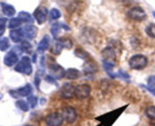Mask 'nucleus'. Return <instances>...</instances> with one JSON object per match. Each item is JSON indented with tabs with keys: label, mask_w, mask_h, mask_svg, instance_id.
<instances>
[{
	"label": "nucleus",
	"mask_w": 155,
	"mask_h": 126,
	"mask_svg": "<svg viewBox=\"0 0 155 126\" xmlns=\"http://www.w3.org/2000/svg\"><path fill=\"white\" fill-rule=\"evenodd\" d=\"M0 6H1L3 14L7 17H12L16 13V10H15V7L12 5L2 2H0Z\"/></svg>",
	"instance_id": "15"
},
{
	"label": "nucleus",
	"mask_w": 155,
	"mask_h": 126,
	"mask_svg": "<svg viewBox=\"0 0 155 126\" xmlns=\"http://www.w3.org/2000/svg\"><path fill=\"white\" fill-rule=\"evenodd\" d=\"M15 104H15L16 107L23 112H27L30 109L29 108V104L24 100H19Z\"/></svg>",
	"instance_id": "24"
},
{
	"label": "nucleus",
	"mask_w": 155,
	"mask_h": 126,
	"mask_svg": "<svg viewBox=\"0 0 155 126\" xmlns=\"http://www.w3.org/2000/svg\"><path fill=\"white\" fill-rule=\"evenodd\" d=\"M128 107L129 104L124 105L123 107L116 109V110H114L112 111H110L108 113H104V114L95 118V120L100 122V124L98 126H112Z\"/></svg>",
	"instance_id": "1"
},
{
	"label": "nucleus",
	"mask_w": 155,
	"mask_h": 126,
	"mask_svg": "<svg viewBox=\"0 0 155 126\" xmlns=\"http://www.w3.org/2000/svg\"><path fill=\"white\" fill-rule=\"evenodd\" d=\"M21 48H22L23 51H29L30 49L32 48V45L28 41H26L24 40L21 42Z\"/></svg>",
	"instance_id": "32"
},
{
	"label": "nucleus",
	"mask_w": 155,
	"mask_h": 126,
	"mask_svg": "<svg viewBox=\"0 0 155 126\" xmlns=\"http://www.w3.org/2000/svg\"><path fill=\"white\" fill-rule=\"evenodd\" d=\"M8 20L5 18H0V27H2L5 28L6 23H7Z\"/></svg>",
	"instance_id": "34"
},
{
	"label": "nucleus",
	"mask_w": 155,
	"mask_h": 126,
	"mask_svg": "<svg viewBox=\"0 0 155 126\" xmlns=\"http://www.w3.org/2000/svg\"><path fill=\"white\" fill-rule=\"evenodd\" d=\"M91 90V87L88 84L78 85L75 87L74 96L80 100L86 99L90 95Z\"/></svg>",
	"instance_id": "6"
},
{
	"label": "nucleus",
	"mask_w": 155,
	"mask_h": 126,
	"mask_svg": "<svg viewBox=\"0 0 155 126\" xmlns=\"http://www.w3.org/2000/svg\"><path fill=\"white\" fill-rule=\"evenodd\" d=\"M61 114L64 120L68 122V123H74L77 116L75 109L71 107H66L62 109Z\"/></svg>",
	"instance_id": "9"
},
{
	"label": "nucleus",
	"mask_w": 155,
	"mask_h": 126,
	"mask_svg": "<svg viewBox=\"0 0 155 126\" xmlns=\"http://www.w3.org/2000/svg\"><path fill=\"white\" fill-rule=\"evenodd\" d=\"M116 77H120V78H122V79H125V80L130 79V76L127 73L123 71L122 69H120V70H119L117 73Z\"/></svg>",
	"instance_id": "31"
},
{
	"label": "nucleus",
	"mask_w": 155,
	"mask_h": 126,
	"mask_svg": "<svg viewBox=\"0 0 155 126\" xmlns=\"http://www.w3.org/2000/svg\"><path fill=\"white\" fill-rule=\"evenodd\" d=\"M80 76V72L75 68H69L65 71L64 77L68 79L75 80Z\"/></svg>",
	"instance_id": "19"
},
{
	"label": "nucleus",
	"mask_w": 155,
	"mask_h": 126,
	"mask_svg": "<svg viewBox=\"0 0 155 126\" xmlns=\"http://www.w3.org/2000/svg\"><path fill=\"white\" fill-rule=\"evenodd\" d=\"M49 72L51 76L54 77L55 79H60L64 77L65 75L64 69L59 64L54 63L49 65Z\"/></svg>",
	"instance_id": "11"
},
{
	"label": "nucleus",
	"mask_w": 155,
	"mask_h": 126,
	"mask_svg": "<svg viewBox=\"0 0 155 126\" xmlns=\"http://www.w3.org/2000/svg\"><path fill=\"white\" fill-rule=\"evenodd\" d=\"M148 64V58L142 54H135L130 57L129 65L133 69H142Z\"/></svg>",
	"instance_id": "3"
},
{
	"label": "nucleus",
	"mask_w": 155,
	"mask_h": 126,
	"mask_svg": "<svg viewBox=\"0 0 155 126\" xmlns=\"http://www.w3.org/2000/svg\"><path fill=\"white\" fill-rule=\"evenodd\" d=\"M61 29H64L63 24H61V23H56V24H54L51 27V35L54 38H57L59 33H60Z\"/></svg>",
	"instance_id": "22"
},
{
	"label": "nucleus",
	"mask_w": 155,
	"mask_h": 126,
	"mask_svg": "<svg viewBox=\"0 0 155 126\" xmlns=\"http://www.w3.org/2000/svg\"><path fill=\"white\" fill-rule=\"evenodd\" d=\"M102 56L104 57V60L113 62V63L115 60V57H116L114 50L111 47H107V48H104L102 51Z\"/></svg>",
	"instance_id": "16"
},
{
	"label": "nucleus",
	"mask_w": 155,
	"mask_h": 126,
	"mask_svg": "<svg viewBox=\"0 0 155 126\" xmlns=\"http://www.w3.org/2000/svg\"><path fill=\"white\" fill-rule=\"evenodd\" d=\"M45 81H47L48 82H49V83H52V84L58 85L57 82H55V79H54L53 76H48L45 77Z\"/></svg>",
	"instance_id": "33"
},
{
	"label": "nucleus",
	"mask_w": 155,
	"mask_h": 126,
	"mask_svg": "<svg viewBox=\"0 0 155 126\" xmlns=\"http://www.w3.org/2000/svg\"><path fill=\"white\" fill-rule=\"evenodd\" d=\"M117 1L121 3H124V4H129V3L133 2L134 0H117Z\"/></svg>",
	"instance_id": "36"
},
{
	"label": "nucleus",
	"mask_w": 155,
	"mask_h": 126,
	"mask_svg": "<svg viewBox=\"0 0 155 126\" xmlns=\"http://www.w3.org/2000/svg\"><path fill=\"white\" fill-rule=\"evenodd\" d=\"M145 32L148 36L155 39V24L151 23V24H148L145 29Z\"/></svg>",
	"instance_id": "27"
},
{
	"label": "nucleus",
	"mask_w": 155,
	"mask_h": 126,
	"mask_svg": "<svg viewBox=\"0 0 155 126\" xmlns=\"http://www.w3.org/2000/svg\"><path fill=\"white\" fill-rule=\"evenodd\" d=\"M127 16L133 21H141L145 20V18H146V13L142 7L135 6V7L131 8L127 11Z\"/></svg>",
	"instance_id": "4"
},
{
	"label": "nucleus",
	"mask_w": 155,
	"mask_h": 126,
	"mask_svg": "<svg viewBox=\"0 0 155 126\" xmlns=\"http://www.w3.org/2000/svg\"><path fill=\"white\" fill-rule=\"evenodd\" d=\"M39 82H40V77H39V74H36V75L35 76V85L36 86L37 89H39Z\"/></svg>",
	"instance_id": "35"
},
{
	"label": "nucleus",
	"mask_w": 155,
	"mask_h": 126,
	"mask_svg": "<svg viewBox=\"0 0 155 126\" xmlns=\"http://www.w3.org/2000/svg\"><path fill=\"white\" fill-rule=\"evenodd\" d=\"M74 54L77 57H80V58L83 59V60H86L88 57H89V54H88L86 51H85L84 50H83L82 48H77L74 51Z\"/></svg>",
	"instance_id": "28"
},
{
	"label": "nucleus",
	"mask_w": 155,
	"mask_h": 126,
	"mask_svg": "<svg viewBox=\"0 0 155 126\" xmlns=\"http://www.w3.org/2000/svg\"><path fill=\"white\" fill-rule=\"evenodd\" d=\"M73 42L69 39H59L54 43V46L52 47L51 52L55 55H58L61 52L62 49L64 48H66L70 49L72 48Z\"/></svg>",
	"instance_id": "5"
},
{
	"label": "nucleus",
	"mask_w": 155,
	"mask_h": 126,
	"mask_svg": "<svg viewBox=\"0 0 155 126\" xmlns=\"http://www.w3.org/2000/svg\"><path fill=\"white\" fill-rule=\"evenodd\" d=\"M18 18L22 22L28 23V24H32L33 22V19L32 18V16L27 11H20L18 13Z\"/></svg>",
	"instance_id": "20"
},
{
	"label": "nucleus",
	"mask_w": 155,
	"mask_h": 126,
	"mask_svg": "<svg viewBox=\"0 0 155 126\" xmlns=\"http://www.w3.org/2000/svg\"><path fill=\"white\" fill-rule=\"evenodd\" d=\"M145 115L151 120H155V107L149 106L145 109Z\"/></svg>",
	"instance_id": "26"
},
{
	"label": "nucleus",
	"mask_w": 155,
	"mask_h": 126,
	"mask_svg": "<svg viewBox=\"0 0 155 126\" xmlns=\"http://www.w3.org/2000/svg\"><path fill=\"white\" fill-rule=\"evenodd\" d=\"M48 9L44 6L38 7L33 12V16L39 24H42L46 21Z\"/></svg>",
	"instance_id": "10"
},
{
	"label": "nucleus",
	"mask_w": 155,
	"mask_h": 126,
	"mask_svg": "<svg viewBox=\"0 0 155 126\" xmlns=\"http://www.w3.org/2000/svg\"><path fill=\"white\" fill-rule=\"evenodd\" d=\"M50 17L52 20H57L58 18H61V11L57 8H52L51 11H50Z\"/></svg>",
	"instance_id": "30"
},
{
	"label": "nucleus",
	"mask_w": 155,
	"mask_h": 126,
	"mask_svg": "<svg viewBox=\"0 0 155 126\" xmlns=\"http://www.w3.org/2000/svg\"><path fill=\"white\" fill-rule=\"evenodd\" d=\"M146 89L152 95L155 96V76H151L148 79Z\"/></svg>",
	"instance_id": "21"
},
{
	"label": "nucleus",
	"mask_w": 155,
	"mask_h": 126,
	"mask_svg": "<svg viewBox=\"0 0 155 126\" xmlns=\"http://www.w3.org/2000/svg\"><path fill=\"white\" fill-rule=\"evenodd\" d=\"M21 30L22 31L24 37L27 38L30 40L34 39L36 36V33H37V28L35 26L31 25V24L24 26V27L21 28Z\"/></svg>",
	"instance_id": "13"
},
{
	"label": "nucleus",
	"mask_w": 155,
	"mask_h": 126,
	"mask_svg": "<svg viewBox=\"0 0 155 126\" xmlns=\"http://www.w3.org/2000/svg\"><path fill=\"white\" fill-rule=\"evenodd\" d=\"M15 70L20 73L30 75L33 72V66L30 57L27 56L23 57L15 67Z\"/></svg>",
	"instance_id": "2"
},
{
	"label": "nucleus",
	"mask_w": 155,
	"mask_h": 126,
	"mask_svg": "<svg viewBox=\"0 0 155 126\" xmlns=\"http://www.w3.org/2000/svg\"><path fill=\"white\" fill-rule=\"evenodd\" d=\"M9 36H10L11 39H12L14 42H16V43L22 42L23 39L24 38V36H23L22 31H21V29L11 30L10 33H9Z\"/></svg>",
	"instance_id": "18"
},
{
	"label": "nucleus",
	"mask_w": 155,
	"mask_h": 126,
	"mask_svg": "<svg viewBox=\"0 0 155 126\" xmlns=\"http://www.w3.org/2000/svg\"><path fill=\"white\" fill-rule=\"evenodd\" d=\"M64 118L61 113H50L46 116L45 122L48 126H61L63 123Z\"/></svg>",
	"instance_id": "7"
},
{
	"label": "nucleus",
	"mask_w": 155,
	"mask_h": 126,
	"mask_svg": "<svg viewBox=\"0 0 155 126\" xmlns=\"http://www.w3.org/2000/svg\"><path fill=\"white\" fill-rule=\"evenodd\" d=\"M27 102H28L29 106L31 107L32 109L35 108L37 105V102H38V98L37 97L33 96V95H31V96H29L27 98Z\"/></svg>",
	"instance_id": "29"
},
{
	"label": "nucleus",
	"mask_w": 155,
	"mask_h": 126,
	"mask_svg": "<svg viewBox=\"0 0 155 126\" xmlns=\"http://www.w3.org/2000/svg\"><path fill=\"white\" fill-rule=\"evenodd\" d=\"M25 126H33V125H25Z\"/></svg>",
	"instance_id": "40"
},
{
	"label": "nucleus",
	"mask_w": 155,
	"mask_h": 126,
	"mask_svg": "<svg viewBox=\"0 0 155 126\" xmlns=\"http://www.w3.org/2000/svg\"><path fill=\"white\" fill-rule=\"evenodd\" d=\"M5 30V27H0V36H2L3 34H4Z\"/></svg>",
	"instance_id": "37"
},
{
	"label": "nucleus",
	"mask_w": 155,
	"mask_h": 126,
	"mask_svg": "<svg viewBox=\"0 0 155 126\" xmlns=\"http://www.w3.org/2000/svg\"><path fill=\"white\" fill-rule=\"evenodd\" d=\"M22 21L18 18H12L8 21V28L15 29L17 27H20L22 24Z\"/></svg>",
	"instance_id": "25"
},
{
	"label": "nucleus",
	"mask_w": 155,
	"mask_h": 126,
	"mask_svg": "<svg viewBox=\"0 0 155 126\" xmlns=\"http://www.w3.org/2000/svg\"><path fill=\"white\" fill-rule=\"evenodd\" d=\"M153 15H154V17L155 18V11L153 12Z\"/></svg>",
	"instance_id": "39"
},
{
	"label": "nucleus",
	"mask_w": 155,
	"mask_h": 126,
	"mask_svg": "<svg viewBox=\"0 0 155 126\" xmlns=\"http://www.w3.org/2000/svg\"><path fill=\"white\" fill-rule=\"evenodd\" d=\"M18 55L19 54L12 49V51H8L4 57V63L7 66H14L18 61Z\"/></svg>",
	"instance_id": "14"
},
{
	"label": "nucleus",
	"mask_w": 155,
	"mask_h": 126,
	"mask_svg": "<svg viewBox=\"0 0 155 126\" xmlns=\"http://www.w3.org/2000/svg\"><path fill=\"white\" fill-rule=\"evenodd\" d=\"M75 87L71 83H64L61 89V95L64 99H71L74 96Z\"/></svg>",
	"instance_id": "12"
},
{
	"label": "nucleus",
	"mask_w": 155,
	"mask_h": 126,
	"mask_svg": "<svg viewBox=\"0 0 155 126\" xmlns=\"http://www.w3.org/2000/svg\"><path fill=\"white\" fill-rule=\"evenodd\" d=\"M10 47V42L8 37L0 38V51H5Z\"/></svg>",
	"instance_id": "23"
},
{
	"label": "nucleus",
	"mask_w": 155,
	"mask_h": 126,
	"mask_svg": "<svg viewBox=\"0 0 155 126\" xmlns=\"http://www.w3.org/2000/svg\"><path fill=\"white\" fill-rule=\"evenodd\" d=\"M36 54H34V56H33V62H36Z\"/></svg>",
	"instance_id": "38"
},
{
	"label": "nucleus",
	"mask_w": 155,
	"mask_h": 126,
	"mask_svg": "<svg viewBox=\"0 0 155 126\" xmlns=\"http://www.w3.org/2000/svg\"><path fill=\"white\" fill-rule=\"evenodd\" d=\"M33 92V88L31 85L27 84L23 87L19 88L18 90H11L9 91V94L13 97L14 98H18V97H27L29 96Z\"/></svg>",
	"instance_id": "8"
},
{
	"label": "nucleus",
	"mask_w": 155,
	"mask_h": 126,
	"mask_svg": "<svg viewBox=\"0 0 155 126\" xmlns=\"http://www.w3.org/2000/svg\"><path fill=\"white\" fill-rule=\"evenodd\" d=\"M1 98H2V96H1V95H0V100H1Z\"/></svg>",
	"instance_id": "41"
},
{
	"label": "nucleus",
	"mask_w": 155,
	"mask_h": 126,
	"mask_svg": "<svg viewBox=\"0 0 155 126\" xmlns=\"http://www.w3.org/2000/svg\"><path fill=\"white\" fill-rule=\"evenodd\" d=\"M50 45V38L48 35H45L40 40L37 47V51L39 53H44L48 48Z\"/></svg>",
	"instance_id": "17"
}]
</instances>
